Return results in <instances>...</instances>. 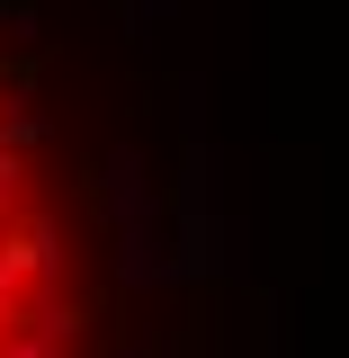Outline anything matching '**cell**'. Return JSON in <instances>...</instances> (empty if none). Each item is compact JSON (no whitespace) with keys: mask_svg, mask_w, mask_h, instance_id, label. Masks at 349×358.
Instances as JSON below:
<instances>
[{"mask_svg":"<svg viewBox=\"0 0 349 358\" xmlns=\"http://www.w3.org/2000/svg\"><path fill=\"white\" fill-rule=\"evenodd\" d=\"M81 224L54 179V134L0 63V358H90Z\"/></svg>","mask_w":349,"mask_h":358,"instance_id":"6da1fadb","label":"cell"}]
</instances>
